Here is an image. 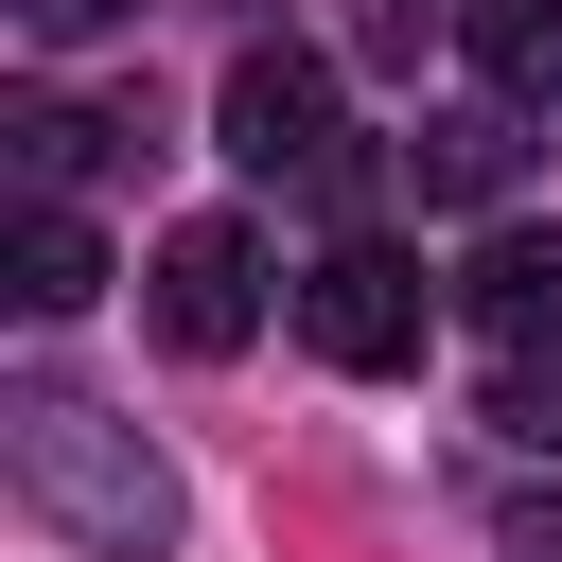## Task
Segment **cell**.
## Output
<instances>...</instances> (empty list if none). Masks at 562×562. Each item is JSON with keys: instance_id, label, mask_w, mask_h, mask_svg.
Wrapping results in <instances>:
<instances>
[{"instance_id": "1", "label": "cell", "mask_w": 562, "mask_h": 562, "mask_svg": "<svg viewBox=\"0 0 562 562\" xmlns=\"http://www.w3.org/2000/svg\"><path fill=\"white\" fill-rule=\"evenodd\" d=\"M0 474H18V509H35L53 544H88V562H158V544H176V474L140 457V422H105V404H70V386H18V404H0Z\"/></svg>"}, {"instance_id": "2", "label": "cell", "mask_w": 562, "mask_h": 562, "mask_svg": "<svg viewBox=\"0 0 562 562\" xmlns=\"http://www.w3.org/2000/svg\"><path fill=\"white\" fill-rule=\"evenodd\" d=\"M422 316H439V281H422L404 246H369V228L299 263V351H316V369H404Z\"/></svg>"}, {"instance_id": "3", "label": "cell", "mask_w": 562, "mask_h": 562, "mask_svg": "<svg viewBox=\"0 0 562 562\" xmlns=\"http://www.w3.org/2000/svg\"><path fill=\"white\" fill-rule=\"evenodd\" d=\"M140 316H158V351H193V369L246 351V334H263V228H246V211L158 228V299H140Z\"/></svg>"}, {"instance_id": "4", "label": "cell", "mask_w": 562, "mask_h": 562, "mask_svg": "<svg viewBox=\"0 0 562 562\" xmlns=\"http://www.w3.org/2000/svg\"><path fill=\"white\" fill-rule=\"evenodd\" d=\"M211 123H228V158H246V176H334V158H351V140H334V70H316V53H228V105H211Z\"/></svg>"}, {"instance_id": "5", "label": "cell", "mask_w": 562, "mask_h": 562, "mask_svg": "<svg viewBox=\"0 0 562 562\" xmlns=\"http://www.w3.org/2000/svg\"><path fill=\"white\" fill-rule=\"evenodd\" d=\"M404 193H422V211H509V193H527V105H509V88L422 105V123H404Z\"/></svg>"}, {"instance_id": "6", "label": "cell", "mask_w": 562, "mask_h": 562, "mask_svg": "<svg viewBox=\"0 0 562 562\" xmlns=\"http://www.w3.org/2000/svg\"><path fill=\"white\" fill-rule=\"evenodd\" d=\"M457 316H474L492 351H562V228L492 211V228H474V263H457Z\"/></svg>"}, {"instance_id": "7", "label": "cell", "mask_w": 562, "mask_h": 562, "mask_svg": "<svg viewBox=\"0 0 562 562\" xmlns=\"http://www.w3.org/2000/svg\"><path fill=\"white\" fill-rule=\"evenodd\" d=\"M457 53H474V88L562 105V0H457Z\"/></svg>"}, {"instance_id": "8", "label": "cell", "mask_w": 562, "mask_h": 562, "mask_svg": "<svg viewBox=\"0 0 562 562\" xmlns=\"http://www.w3.org/2000/svg\"><path fill=\"white\" fill-rule=\"evenodd\" d=\"M0 299H18V316H88V299H105V246H88L70 211H18V246H0Z\"/></svg>"}, {"instance_id": "9", "label": "cell", "mask_w": 562, "mask_h": 562, "mask_svg": "<svg viewBox=\"0 0 562 562\" xmlns=\"http://www.w3.org/2000/svg\"><path fill=\"white\" fill-rule=\"evenodd\" d=\"M0 140H18V176L53 193V176H88V158H123L140 123H88V105H53V88H35V105H0Z\"/></svg>"}, {"instance_id": "10", "label": "cell", "mask_w": 562, "mask_h": 562, "mask_svg": "<svg viewBox=\"0 0 562 562\" xmlns=\"http://www.w3.org/2000/svg\"><path fill=\"white\" fill-rule=\"evenodd\" d=\"M492 439L562 457V351H509V369H492Z\"/></svg>"}, {"instance_id": "11", "label": "cell", "mask_w": 562, "mask_h": 562, "mask_svg": "<svg viewBox=\"0 0 562 562\" xmlns=\"http://www.w3.org/2000/svg\"><path fill=\"white\" fill-rule=\"evenodd\" d=\"M123 18H140V0H18V35H35V53H88V35H123Z\"/></svg>"}, {"instance_id": "12", "label": "cell", "mask_w": 562, "mask_h": 562, "mask_svg": "<svg viewBox=\"0 0 562 562\" xmlns=\"http://www.w3.org/2000/svg\"><path fill=\"white\" fill-rule=\"evenodd\" d=\"M509 562H562V527H509Z\"/></svg>"}]
</instances>
